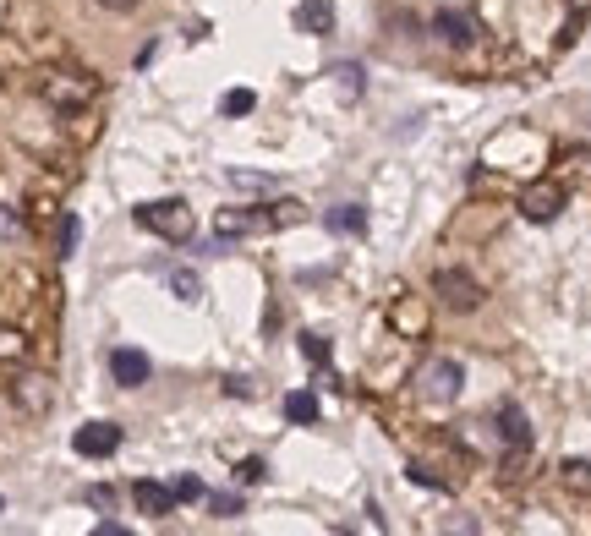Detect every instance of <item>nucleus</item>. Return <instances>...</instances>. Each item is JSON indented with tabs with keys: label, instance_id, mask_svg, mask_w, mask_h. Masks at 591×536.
<instances>
[{
	"label": "nucleus",
	"instance_id": "1",
	"mask_svg": "<svg viewBox=\"0 0 591 536\" xmlns=\"http://www.w3.org/2000/svg\"><path fill=\"white\" fill-rule=\"evenodd\" d=\"M137 225L148 230V236H159V241H192V208L181 203V197H159V203H143L137 208Z\"/></svg>",
	"mask_w": 591,
	"mask_h": 536
},
{
	"label": "nucleus",
	"instance_id": "2",
	"mask_svg": "<svg viewBox=\"0 0 591 536\" xmlns=\"http://www.w3.org/2000/svg\"><path fill=\"white\" fill-rule=\"evenodd\" d=\"M460 383H466V367H460L455 356H433V361H422V372H416V394L433 400V405L460 400Z\"/></svg>",
	"mask_w": 591,
	"mask_h": 536
},
{
	"label": "nucleus",
	"instance_id": "3",
	"mask_svg": "<svg viewBox=\"0 0 591 536\" xmlns=\"http://www.w3.org/2000/svg\"><path fill=\"white\" fill-rule=\"evenodd\" d=\"M433 296L444 301L449 312H477L482 307V285L471 274H460V268H438V274H433Z\"/></svg>",
	"mask_w": 591,
	"mask_h": 536
},
{
	"label": "nucleus",
	"instance_id": "4",
	"mask_svg": "<svg viewBox=\"0 0 591 536\" xmlns=\"http://www.w3.org/2000/svg\"><path fill=\"white\" fill-rule=\"evenodd\" d=\"M564 203H570V192H564L559 181H531L526 192H520V214H526L531 225H553V219L564 214Z\"/></svg>",
	"mask_w": 591,
	"mask_h": 536
},
{
	"label": "nucleus",
	"instance_id": "5",
	"mask_svg": "<svg viewBox=\"0 0 591 536\" xmlns=\"http://www.w3.org/2000/svg\"><path fill=\"white\" fill-rule=\"evenodd\" d=\"M72 449L83 454V460H104V454L121 449V427H115V422H88V427H77V433H72Z\"/></svg>",
	"mask_w": 591,
	"mask_h": 536
},
{
	"label": "nucleus",
	"instance_id": "6",
	"mask_svg": "<svg viewBox=\"0 0 591 536\" xmlns=\"http://www.w3.org/2000/svg\"><path fill=\"white\" fill-rule=\"evenodd\" d=\"M214 230L219 241H236V236H252V230H274V214H263V208H219Z\"/></svg>",
	"mask_w": 591,
	"mask_h": 536
},
{
	"label": "nucleus",
	"instance_id": "7",
	"mask_svg": "<svg viewBox=\"0 0 591 536\" xmlns=\"http://www.w3.org/2000/svg\"><path fill=\"white\" fill-rule=\"evenodd\" d=\"M148 372H154V361L143 351H132V345H121V351H110V378L121 383V389H143Z\"/></svg>",
	"mask_w": 591,
	"mask_h": 536
},
{
	"label": "nucleus",
	"instance_id": "8",
	"mask_svg": "<svg viewBox=\"0 0 591 536\" xmlns=\"http://www.w3.org/2000/svg\"><path fill=\"white\" fill-rule=\"evenodd\" d=\"M498 438L509 444V454H531V422H526V411H520L515 400L498 405Z\"/></svg>",
	"mask_w": 591,
	"mask_h": 536
},
{
	"label": "nucleus",
	"instance_id": "9",
	"mask_svg": "<svg viewBox=\"0 0 591 536\" xmlns=\"http://www.w3.org/2000/svg\"><path fill=\"white\" fill-rule=\"evenodd\" d=\"M132 504H137V515H148V520L176 515V493H170V487H159V482H137L132 487Z\"/></svg>",
	"mask_w": 591,
	"mask_h": 536
},
{
	"label": "nucleus",
	"instance_id": "10",
	"mask_svg": "<svg viewBox=\"0 0 591 536\" xmlns=\"http://www.w3.org/2000/svg\"><path fill=\"white\" fill-rule=\"evenodd\" d=\"M433 33L444 44H455V50H466L471 39H477V17H466V11H438L433 17Z\"/></svg>",
	"mask_w": 591,
	"mask_h": 536
},
{
	"label": "nucleus",
	"instance_id": "11",
	"mask_svg": "<svg viewBox=\"0 0 591 536\" xmlns=\"http://www.w3.org/2000/svg\"><path fill=\"white\" fill-rule=\"evenodd\" d=\"M296 28L312 33V39L334 33V0H301V6H296Z\"/></svg>",
	"mask_w": 591,
	"mask_h": 536
},
{
	"label": "nucleus",
	"instance_id": "12",
	"mask_svg": "<svg viewBox=\"0 0 591 536\" xmlns=\"http://www.w3.org/2000/svg\"><path fill=\"white\" fill-rule=\"evenodd\" d=\"M323 225H329L334 236H362V230H367V208H362V203L329 208V214H323Z\"/></svg>",
	"mask_w": 591,
	"mask_h": 536
},
{
	"label": "nucleus",
	"instance_id": "13",
	"mask_svg": "<svg viewBox=\"0 0 591 536\" xmlns=\"http://www.w3.org/2000/svg\"><path fill=\"white\" fill-rule=\"evenodd\" d=\"M285 416H291L296 427H312V422H318V394H312V389L285 394Z\"/></svg>",
	"mask_w": 591,
	"mask_h": 536
},
{
	"label": "nucleus",
	"instance_id": "14",
	"mask_svg": "<svg viewBox=\"0 0 591 536\" xmlns=\"http://www.w3.org/2000/svg\"><path fill=\"white\" fill-rule=\"evenodd\" d=\"M394 329L416 340V334H427V312L416 307V301H400V307H394Z\"/></svg>",
	"mask_w": 591,
	"mask_h": 536
},
{
	"label": "nucleus",
	"instance_id": "15",
	"mask_svg": "<svg viewBox=\"0 0 591 536\" xmlns=\"http://www.w3.org/2000/svg\"><path fill=\"white\" fill-rule=\"evenodd\" d=\"M219 110H225V115H252V110H258V93H252V88H230L225 99H219Z\"/></svg>",
	"mask_w": 591,
	"mask_h": 536
},
{
	"label": "nucleus",
	"instance_id": "16",
	"mask_svg": "<svg viewBox=\"0 0 591 536\" xmlns=\"http://www.w3.org/2000/svg\"><path fill=\"white\" fill-rule=\"evenodd\" d=\"M170 290H176L181 301H197L203 296V279H197L192 268H176V274H170Z\"/></svg>",
	"mask_w": 591,
	"mask_h": 536
},
{
	"label": "nucleus",
	"instance_id": "17",
	"mask_svg": "<svg viewBox=\"0 0 591 536\" xmlns=\"http://www.w3.org/2000/svg\"><path fill=\"white\" fill-rule=\"evenodd\" d=\"M170 493H176V504H197V498H208V487L197 482V476H176V482H170Z\"/></svg>",
	"mask_w": 591,
	"mask_h": 536
},
{
	"label": "nucleus",
	"instance_id": "18",
	"mask_svg": "<svg viewBox=\"0 0 591 536\" xmlns=\"http://www.w3.org/2000/svg\"><path fill=\"white\" fill-rule=\"evenodd\" d=\"M208 509H214V520H236L241 515V498L236 493H208Z\"/></svg>",
	"mask_w": 591,
	"mask_h": 536
},
{
	"label": "nucleus",
	"instance_id": "19",
	"mask_svg": "<svg viewBox=\"0 0 591 536\" xmlns=\"http://www.w3.org/2000/svg\"><path fill=\"white\" fill-rule=\"evenodd\" d=\"M263 476H269V465H263L258 454H252V460H241V465H236V482H241V487H258Z\"/></svg>",
	"mask_w": 591,
	"mask_h": 536
},
{
	"label": "nucleus",
	"instance_id": "20",
	"mask_svg": "<svg viewBox=\"0 0 591 536\" xmlns=\"http://www.w3.org/2000/svg\"><path fill=\"white\" fill-rule=\"evenodd\" d=\"M77 241H83V225H77V214H66L61 219V258H72Z\"/></svg>",
	"mask_w": 591,
	"mask_h": 536
},
{
	"label": "nucleus",
	"instance_id": "21",
	"mask_svg": "<svg viewBox=\"0 0 591 536\" xmlns=\"http://www.w3.org/2000/svg\"><path fill=\"white\" fill-rule=\"evenodd\" d=\"M301 351H307V361H329V340H323V334H301Z\"/></svg>",
	"mask_w": 591,
	"mask_h": 536
},
{
	"label": "nucleus",
	"instance_id": "22",
	"mask_svg": "<svg viewBox=\"0 0 591 536\" xmlns=\"http://www.w3.org/2000/svg\"><path fill=\"white\" fill-rule=\"evenodd\" d=\"M230 186H241V192H269V176H247V170H230Z\"/></svg>",
	"mask_w": 591,
	"mask_h": 536
},
{
	"label": "nucleus",
	"instance_id": "23",
	"mask_svg": "<svg viewBox=\"0 0 591 536\" xmlns=\"http://www.w3.org/2000/svg\"><path fill=\"white\" fill-rule=\"evenodd\" d=\"M22 236V219H17V208H0V241H17Z\"/></svg>",
	"mask_w": 591,
	"mask_h": 536
},
{
	"label": "nucleus",
	"instance_id": "24",
	"mask_svg": "<svg viewBox=\"0 0 591 536\" xmlns=\"http://www.w3.org/2000/svg\"><path fill=\"white\" fill-rule=\"evenodd\" d=\"M88 504H94V509H110V504H115V487H88Z\"/></svg>",
	"mask_w": 591,
	"mask_h": 536
},
{
	"label": "nucleus",
	"instance_id": "25",
	"mask_svg": "<svg viewBox=\"0 0 591 536\" xmlns=\"http://www.w3.org/2000/svg\"><path fill=\"white\" fill-rule=\"evenodd\" d=\"M225 394H236V400H252V378H225Z\"/></svg>",
	"mask_w": 591,
	"mask_h": 536
},
{
	"label": "nucleus",
	"instance_id": "26",
	"mask_svg": "<svg viewBox=\"0 0 591 536\" xmlns=\"http://www.w3.org/2000/svg\"><path fill=\"white\" fill-rule=\"evenodd\" d=\"M22 345H17V334H0V356H17Z\"/></svg>",
	"mask_w": 591,
	"mask_h": 536
},
{
	"label": "nucleus",
	"instance_id": "27",
	"mask_svg": "<svg viewBox=\"0 0 591 536\" xmlns=\"http://www.w3.org/2000/svg\"><path fill=\"white\" fill-rule=\"evenodd\" d=\"M99 6H104V11H132L137 0H99Z\"/></svg>",
	"mask_w": 591,
	"mask_h": 536
},
{
	"label": "nucleus",
	"instance_id": "28",
	"mask_svg": "<svg viewBox=\"0 0 591 536\" xmlns=\"http://www.w3.org/2000/svg\"><path fill=\"white\" fill-rule=\"evenodd\" d=\"M0 509H6V498H0Z\"/></svg>",
	"mask_w": 591,
	"mask_h": 536
}]
</instances>
